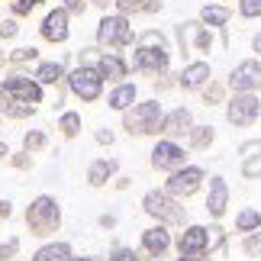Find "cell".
<instances>
[{"label": "cell", "instance_id": "cell-13", "mask_svg": "<svg viewBox=\"0 0 261 261\" xmlns=\"http://www.w3.org/2000/svg\"><path fill=\"white\" fill-rule=\"evenodd\" d=\"M229 90L232 94H255L261 90V58H245L229 71Z\"/></svg>", "mask_w": 261, "mask_h": 261}, {"label": "cell", "instance_id": "cell-34", "mask_svg": "<svg viewBox=\"0 0 261 261\" xmlns=\"http://www.w3.org/2000/svg\"><path fill=\"white\" fill-rule=\"evenodd\" d=\"M148 4H152V0H113L116 13H123V16H139V13H145Z\"/></svg>", "mask_w": 261, "mask_h": 261}, {"label": "cell", "instance_id": "cell-29", "mask_svg": "<svg viewBox=\"0 0 261 261\" xmlns=\"http://www.w3.org/2000/svg\"><path fill=\"white\" fill-rule=\"evenodd\" d=\"M58 133H62L65 139H77V133H81V113L77 110H62V116H58Z\"/></svg>", "mask_w": 261, "mask_h": 261}, {"label": "cell", "instance_id": "cell-52", "mask_svg": "<svg viewBox=\"0 0 261 261\" xmlns=\"http://www.w3.org/2000/svg\"><path fill=\"white\" fill-rule=\"evenodd\" d=\"M142 261H168L165 255H148V258H142Z\"/></svg>", "mask_w": 261, "mask_h": 261}, {"label": "cell", "instance_id": "cell-42", "mask_svg": "<svg viewBox=\"0 0 261 261\" xmlns=\"http://www.w3.org/2000/svg\"><path fill=\"white\" fill-rule=\"evenodd\" d=\"M107 261H139V255L133 252V248H126V245H116Z\"/></svg>", "mask_w": 261, "mask_h": 261}, {"label": "cell", "instance_id": "cell-32", "mask_svg": "<svg viewBox=\"0 0 261 261\" xmlns=\"http://www.w3.org/2000/svg\"><path fill=\"white\" fill-rule=\"evenodd\" d=\"M48 0H10V16H33L39 7H45Z\"/></svg>", "mask_w": 261, "mask_h": 261}, {"label": "cell", "instance_id": "cell-33", "mask_svg": "<svg viewBox=\"0 0 261 261\" xmlns=\"http://www.w3.org/2000/svg\"><path fill=\"white\" fill-rule=\"evenodd\" d=\"M48 145V136L42 133V129H29V133L23 136V148L29 155H36V152H42V148Z\"/></svg>", "mask_w": 261, "mask_h": 261}, {"label": "cell", "instance_id": "cell-51", "mask_svg": "<svg viewBox=\"0 0 261 261\" xmlns=\"http://www.w3.org/2000/svg\"><path fill=\"white\" fill-rule=\"evenodd\" d=\"M0 158H4V162L10 158V145H7V142H0Z\"/></svg>", "mask_w": 261, "mask_h": 261}, {"label": "cell", "instance_id": "cell-8", "mask_svg": "<svg viewBox=\"0 0 261 261\" xmlns=\"http://www.w3.org/2000/svg\"><path fill=\"white\" fill-rule=\"evenodd\" d=\"M103 84H107V81L100 77L97 68H81V65H77L74 71H68V77H65L68 94L77 97L81 103H97L100 94H103Z\"/></svg>", "mask_w": 261, "mask_h": 261}, {"label": "cell", "instance_id": "cell-15", "mask_svg": "<svg viewBox=\"0 0 261 261\" xmlns=\"http://www.w3.org/2000/svg\"><path fill=\"white\" fill-rule=\"evenodd\" d=\"M210 77H213L210 62H203V58H197V62H184V68H180V74H177V87L184 90V94H194V90H200Z\"/></svg>", "mask_w": 261, "mask_h": 261}, {"label": "cell", "instance_id": "cell-4", "mask_svg": "<svg viewBox=\"0 0 261 261\" xmlns=\"http://www.w3.org/2000/svg\"><path fill=\"white\" fill-rule=\"evenodd\" d=\"M162 116H165L162 100H136V103L123 113V129L129 136H136V139L162 136Z\"/></svg>", "mask_w": 261, "mask_h": 261}, {"label": "cell", "instance_id": "cell-38", "mask_svg": "<svg viewBox=\"0 0 261 261\" xmlns=\"http://www.w3.org/2000/svg\"><path fill=\"white\" fill-rule=\"evenodd\" d=\"M16 36H19V23H16V16L0 19V39H4V42H10V39H16Z\"/></svg>", "mask_w": 261, "mask_h": 261}, {"label": "cell", "instance_id": "cell-2", "mask_svg": "<svg viewBox=\"0 0 261 261\" xmlns=\"http://www.w3.org/2000/svg\"><path fill=\"white\" fill-rule=\"evenodd\" d=\"M171 42H168L165 33H158V29H142V33L136 36V52L129 58V68L139 74H165L171 71Z\"/></svg>", "mask_w": 261, "mask_h": 261}, {"label": "cell", "instance_id": "cell-6", "mask_svg": "<svg viewBox=\"0 0 261 261\" xmlns=\"http://www.w3.org/2000/svg\"><path fill=\"white\" fill-rule=\"evenodd\" d=\"M142 210L162 226H184L187 219V206H180V200L171 197L168 190H145Z\"/></svg>", "mask_w": 261, "mask_h": 261}, {"label": "cell", "instance_id": "cell-25", "mask_svg": "<svg viewBox=\"0 0 261 261\" xmlns=\"http://www.w3.org/2000/svg\"><path fill=\"white\" fill-rule=\"evenodd\" d=\"M71 258L74 255L68 242H48L42 248H36V255H33V261H71Z\"/></svg>", "mask_w": 261, "mask_h": 261}, {"label": "cell", "instance_id": "cell-36", "mask_svg": "<svg viewBox=\"0 0 261 261\" xmlns=\"http://www.w3.org/2000/svg\"><path fill=\"white\" fill-rule=\"evenodd\" d=\"M223 242H226L223 226H210V229H206V255L216 252V248H223Z\"/></svg>", "mask_w": 261, "mask_h": 261}, {"label": "cell", "instance_id": "cell-23", "mask_svg": "<svg viewBox=\"0 0 261 261\" xmlns=\"http://www.w3.org/2000/svg\"><path fill=\"white\" fill-rule=\"evenodd\" d=\"M116 171H119L116 158H94V162L87 165V184L90 187H107L110 180L116 177Z\"/></svg>", "mask_w": 261, "mask_h": 261}, {"label": "cell", "instance_id": "cell-45", "mask_svg": "<svg viewBox=\"0 0 261 261\" xmlns=\"http://www.w3.org/2000/svg\"><path fill=\"white\" fill-rule=\"evenodd\" d=\"M13 216V203L10 200H0V219H10Z\"/></svg>", "mask_w": 261, "mask_h": 261}, {"label": "cell", "instance_id": "cell-48", "mask_svg": "<svg viewBox=\"0 0 261 261\" xmlns=\"http://www.w3.org/2000/svg\"><path fill=\"white\" fill-rule=\"evenodd\" d=\"M90 7H97V10H103V13H107V7H113V0H90Z\"/></svg>", "mask_w": 261, "mask_h": 261}, {"label": "cell", "instance_id": "cell-11", "mask_svg": "<svg viewBox=\"0 0 261 261\" xmlns=\"http://www.w3.org/2000/svg\"><path fill=\"white\" fill-rule=\"evenodd\" d=\"M152 158V168L155 171H165V174H171V171H177V168H184L187 165V152H184V145L177 142V139H158V142L152 145V152H148Z\"/></svg>", "mask_w": 261, "mask_h": 261}, {"label": "cell", "instance_id": "cell-44", "mask_svg": "<svg viewBox=\"0 0 261 261\" xmlns=\"http://www.w3.org/2000/svg\"><path fill=\"white\" fill-rule=\"evenodd\" d=\"M94 139H97L100 145H113V142H116V133H113V129H97Z\"/></svg>", "mask_w": 261, "mask_h": 261}, {"label": "cell", "instance_id": "cell-3", "mask_svg": "<svg viewBox=\"0 0 261 261\" xmlns=\"http://www.w3.org/2000/svg\"><path fill=\"white\" fill-rule=\"evenodd\" d=\"M136 29H133V16H123V13H103L97 19V33H94V42L107 52H123L136 42Z\"/></svg>", "mask_w": 261, "mask_h": 261}, {"label": "cell", "instance_id": "cell-9", "mask_svg": "<svg viewBox=\"0 0 261 261\" xmlns=\"http://www.w3.org/2000/svg\"><path fill=\"white\" fill-rule=\"evenodd\" d=\"M261 116V97L258 94H232L226 100V123L236 129L255 126Z\"/></svg>", "mask_w": 261, "mask_h": 261}, {"label": "cell", "instance_id": "cell-21", "mask_svg": "<svg viewBox=\"0 0 261 261\" xmlns=\"http://www.w3.org/2000/svg\"><path fill=\"white\" fill-rule=\"evenodd\" d=\"M197 19L203 26H210L213 33H226L229 19H232V7H226V4H203L200 13H197Z\"/></svg>", "mask_w": 261, "mask_h": 261}, {"label": "cell", "instance_id": "cell-43", "mask_svg": "<svg viewBox=\"0 0 261 261\" xmlns=\"http://www.w3.org/2000/svg\"><path fill=\"white\" fill-rule=\"evenodd\" d=\"M62 7H65L71 16H84V10L90 7V0H62Z\"/></svg>", "mask_w": 261, "mask_h": 261}, {"label": "cell", "instance_id": "cell-5", "mask_svg": "<svg viewBox=\"0 0 261 261\" xmlns=\"http://www.w3.org/2000/svg\"><path fill=\"white\" fill-rule=\"evenodd\" d=\"M26 229L33 236H39V239L55 236L58 229H62V206H58V200L48 197V194H39V197L29 200V206H26Z\"/></svg>", "mask_w": 261, "mask_h": 261}, {"label": "cell", "instance_id": "cell-50", "mask_svg": "<svg viewBox=\"0 0 261 261\" xmlns=\"http://www.w3.org/2000/svg\"><path fill=\"white\" fill-rule=\"evenodd\" d=\"M10 65V52H4V48H0V68H7Z\"/></svg>", "mask_w": 261, "mask_h": 261}, {"label": "cell", "instance_id": "cell-40", "mask_svg": "<svg viewBox=\"0 0 261 261\" xmlns=\"http://www.w3.org/2000/svg\"><path fill=\"white\" fill-rule=\"evenodd\" d=\"M171 87H177V74L165 71V74L155 77V90H158V94H165V90H171Z\"/></svg>", "mask_w": 261, "mask_h": 261}, {"label": "cell", "instance_id": "cell-30", "mask_svg": "<svg viewBox=\"0 0 261 261\" xmlns=\"http://www.w3.org/2000/svg\"><path fill=\"white\" fill-rule=\"evenodd\" d=\"M33 62H39V48L36 45L10 48V68H23V65H33Z\"/></svg>", "mask_w": 261, "mask_h": 261}, {"label": "cell", "instance_id": "cell-39", "mask_svg": "<svg viewBox=\"0 0 261 261\" xmlns=\"http://www.w3.org/2000/svg\"><path fill=\"white\" fill-rule=\"evenodd\" d=\"M19 252V239L16 236H10L7 242H0V261H13Z\"/></svg>", "mask_w": 261, "mask_h": 261}, {"label": "cell", "instance_id": "cell-24", "mask_svg": "<svg viewBox=\"0 0 261 261\" xmlns=\"http://www.w3.org/2000/svg\"><path fill=\"white\" fill-rule=\"evenodd\" d=\"M168 248H171V232H168V226L155 223V226H148L142 232V252L145 255H165Z\"/></svg>", "mask_w": 261, "mask_h": 261}, {"label": "cell", "instance_id": "cell-31", "mask_svg": "<svg viewBox=\"0 0 261 261\" xmlns=\"http://www.w3.org/2000/svg\"><path fill=\"white\" fill-rule=\"evenodd\" d=\"M103 52H107V48H100L97 42L94 45H81V48H77V65H81V68H97L100 58H103Z\"/></svg>", "mask_w": 261, "mask_h": 261}, {"label": "cell", "instance_id": "cell-1", "mask_svg": "<svg viewBox=\"0 0 261 261\" xmlns=\"http://www.w3.org/2000/svg\"><path fill=\"white\" fill-rule=\"evenodd\" d=\"M45 100V87L23 71H10L0 81V113L10 119H26Z\"/></svg>", "mask_w": 261, "mask_h": 261}, {"label": "cell", "instance_id": "cell-46", "mask_svg": "<svg viewBox=\"0 0 261 261\" xmlns=\"http://www.w3.org/2000/svg\"><path fill=\"white\" fill-rule=\"evenodd\" d=\"M162 10H165V4H162V0H152V4L145 7V16H155V13H162Z\"/></svg>", "mask_w": 261, "mask_h": 261}, {"label": "cell", "instance_id": "cell-28", "mask_svg": "<svg viewBox=\"0 0 261 261\" xmlns=\"http://www.w3.org/2000/svg\"><path fill=\"white\" fill-rule=\"evenodd\" d=\"M255 229H261V210L255 206H245V210H239V216H236V232H255Z\"/></svg>", "mask_w": 261, "mask_h": 261}, {"label": "cell", "instance_id": "cell-14", "mask_svg": "<svg viewBox=\"0 0 261 261\" xmlns=\"http://www.w3.org/2000/svg\"><path fill=\"white\" fill-rule=\"evenodd\" d=\"M177 261H203L206 258V226H187L177 239Z\"/></svg>", "mask_w": 261, "mask_h": 261}, {"label": "cell", "instance_id": "cell-7", "mask_svg": "<svg viewBox=\"0 0 261 261\" xmlns=\"http://www.w3.org/2000/svg\"><path fill=\"white\" fill-rule=\"evenodd\" d=\"M174 39H177V52L180 58H190L194 52H213V29L203 26L200 19H187V23L174 26Z\"/></svg>", "mask_w": 261, "mask_h": 261}, {"label": "cell", "instance_id": "cell-41", "mask_svg": "<svg viewBox=\"0 0 261 261\" xmlns=\"http://www.w3.org/2000/svg\"><path fill=\"white\" fill-rule=\"evenodd\" d=\"M10 165H13V168H19V171H26V168H33V155H29L26 152V148H23V152H10Z\"/></svg>", "mask_w": 261, "mask_h": 261}, {"label": "cell", "instance_id": "cell-22", "mask_svg": "<svg viewBox=\"0 0 261 261\" xmlns=\"http://www.w3.org/2000/svg\"><path fill=\"white\" fill-rule=\"evenodd\" d=\"M139 100V87L133 84V81H119V84H113V90L107 94V107L113 110V113H126L129 107H133Z\"/></svg>", "mask_w": 261, "mask_h": 261}, {"label": "cell", "instance_id": "cell-17", "mask_svg": "<svg viewBox=\"0 0 261 261\" xmlns=\"http://www.w3.org/2000/svg\"><path fill=\"white\" fill-rule=\"evenodd\" d=\"M190 129H194V113L187 107H174L162 116V136H168V139H180Z\"/></svg>", "mask_w": 261, "mask_h": 261}, {"label": "cell", "instance_id": "cell-53", "mask_svg": "<svg viewBox=\"0 0 261 261\" xmlns=\"http://www.w3.org/2000/svg\"><path fill=\"white\" fill-rule=\"evenodd\" d=\"M71 261H94V258H71Z\"/></svg>", "mask_w": 261, "mask_h": 261}, {"label": "cell", "instance_id": "cell-20", "mask_svg": "<svg viewBox=\"0 0 261 261\" xmlns=\"http://www.w3.org/2000/svg\"><path fill=\"white\" fill-rule=\"evenodd\" d=\"M239 155H242V177L261 180V139H248V142H242L239 145Z\"/></svg>", "mask_w": 261, "mask_h": 261}, {"label": "cell", "instance_id": "cell-37", "mask_svg": "<svg viewBox=\"0 0 261 261\" xmlns=\"http://www.w3.org/2000/svg\"><path fill=\"white\" fill-rule=\"evenodd\" d=\"M242 252H245V255H252V258L261 255V232H258V229H255V232H248V236L242 239Z\"/></svg>", "mask_w": 261, "mask_h": 261}, {"label": "cell", "instance_id": "cell-49", "mask_svg": "<svg viewBox=\"0 0 261 261\" xmlns=\"http://www.w3.org/2000/svg\"><path fill=\"white\" fill-rule=\"evenodd\" d=\"M100 226H103V229H113L116 226V216H100Z\"/></svg>", "mask_w": 261, "mask_h": 261}, {"label": "cell", "instance_id": "cell-47", "mask_svg": "<svg viewBox=\"0 0 261 261\" xmlns=\"http://www.w3.org/2000/svg\"><path fill=\"white\" fill-rule=\"evenodd\" d=\"M252 52H255V58H261V33L252 36Z\"/></svg>", "mask_w": 261, "mask_h": 261}, {"label": "cell", "instance_id": "cell-16", "mask_svg": "<svg viewBox=\"0 0 261 261\" xmlns=\"http://www.w3.org/2000/svg\"><path fill=\"white\" fill-rule=\"evenodd\" d=\"M229 184H226V177H210V187H206V213L213 216V219H223L226 216V210H229Z\"/></svg>", "mask_w": 261, "mask_h": 261}, {"label": "cell", "instance_id": "cell-12", "mask_svg": "<svg viewBox=\"0 0 261 261\" xmlns=\"http://www.w3.org/2000/svg\"><path fill=\"white\" fill-rule=\"evenodd\" d=\"M39 36L48 45H65L71 39V13L65 7H52L39 23Z\"/></svg>", "mask_w": 261, "mask_h": 261}, {"label": "cell", "instance_id": "cell-26", "mask_svg": "<svg viewBox=\"0 0 261 261\" xmlns=\"http://www.w3.org/2000/svg\"><path fill=\"white\" fill-rule=\"evenodd\" d=\"M226 94H229V84L226 81H216V77H210V81L200 87V97H203L206 107H219L226 103Z\"/></svg>", "mask_w": 261, "mask_h": 261}, {"label": "cell", "instance_id": "cell-27", "mask_svg": "<svg viewBox=\"0 0 261 261\" xmlns=\"http://www.w3.org/2000/svg\"><path fill=\"white\" fill-rule=\"evenodd\" d=\"M216 142V129L213 126H197L194 123V129L187 133V145L194 148V152H203V148H210Z\"/></svg>", "mask_w": 261, "mask_h": 261}, {"label": "cell", "instance_id": "cell-10", "mask_svg": "<svg viewBox=\"0 0 261 261\" xmlns=\"http://www.w3.org/2000/svg\"><path fill=\"white\" fill-rule=\"evenodd\" d=\"M203 180H206V171L200 165H184V168H177V171H171L168 174V184H165V190L171 197H177V200H187V197H194L200 187H203Z\"/></svg>", "mask_w": 261, "mask_h": 261}, {"label": "cell", "instance_id": "cell-19", "mask_svg": "<svg viewBox=\"0 0 261 261\" xmlns=\"http://www.w3.org/2000/svg\"><path fill=\"white\" fill-rule=\"evenodd\" d=\"M33 77H36L42 87H58V84H65V77H68V58H58V62H36Z\"/></svg>", "mask_w": 261, "mask_h": 261}, {"label": "cell", "instance_id": "cell-35", "mask_svg": "<svg viewBox=\"0 0 261 261\" xmlns=\"http://www.w3.org/2000/svg\"><path fill=\"white\" fill-rule=\"evenodd\" d=\"M236 10L242 19H261V0H239Z\"/></svg>", "mask_w": 261, "mask_h": 261}, {"label": "cell", "instance_id": "cell-18", "mask_svg": "<svg viewBox=\"0 0 261 261\" xmlns=\"http://www.w3.org/2000/svg\"><path fill=\"white\" fill-rule=\"evenodd\" d=\"M97 71H100V77L103 81H110V84H119V81H126L129 77V58H123L119 52H103V58H100V65H97Z\"/></svg>", "mask_w": 261, "mask_h": 261}]
</instances>
